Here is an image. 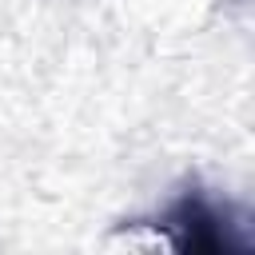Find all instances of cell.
I'll return each instance as SVG.
<instances>
[{
    "label": "cell",
    "instance_id": "1",
    "mask_svg": "<svg viewBox=\"0 0 255 255\" xmlns=\"http://www.w3.org/2000/svg\"><path fill=\"white\" fill-rule=\"evenodd\" d=\"M143 227H151V239L143 247H167V251H235L239 247V239L231 231L235 223L203 191L175 195L163 207V215Z\"/></svg>",
    "mask_w": 255,
    "mask_h": 255
}]
</instances>
